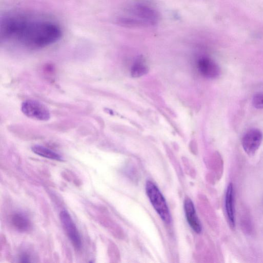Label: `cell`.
Wrapping results in <instances>:
<instances>
[{
	"label": "cell",
	"mask_w": 263,
	"mask_h": 263,
	"mask_svg": "<svg viewBox=\"0 0 263 263\" xmlns=\"http://www.w3.org/2000/svg\"><path fill=\"white\" fill-rule=\"evenodd\" d=\"M0 33L2 40L30 49L49 46L62 36V30L54 22L19 13L2 18Z\"/></svg>",
	"instance_id": "1"
},
{
	"label": "cell",
	"mask_w": 263,
	"mask_h": 263,
	"mask_svg": "<svg viewBox=\"0 0 263 263\" xmlns=\"http://www.w3.org/2000/svg\"><path fill=\"white\" fill-rule=\"evenodd\" d=\"M158 12L148 5L137 3L127 7L119 17L120 24L127 26H150L157 24Z\"/></svg>",
	"instance_id": "2"
},
{
	"label": "cell",
	"mask_w": 263,
	"mask_h": 263,
	"mask_svg": "<svg viewBox=\"0 0 263 263\" xmlns=\"http://www.w3.org/2000/svg\"><path fill=\"white\" fill-rule=\"evenodd\" d=\"M145 191L152 205L161 219L165 223H170L171 221V213L166 201L158 187L152 181H147Z\"/></svg>",
	"instance_id": "3"
},
{
	"label": "cell",
	"mask_w": 263,
	"mask_h": 263,
	"mask_svg": "<svg viewBox=\"0 0 263 263\" xmlns=\"http://www.w3.org/2000/svg\"><path fill=\"white\" fill-rule=\"evenodd\" d=\"M21 110L27 117L36 120L46 121L50 118V113L47 107L42 102L28 99L21 104Z\"/></svg>",
	"instance_id": "4"
},
{
	"label": "cell",
	"mask_w": 263,
	"mask_h": 263,
	"mask_svg": "<svg viewBox=\"0 0 263 263\" xmlns=\"http://www.w3.org/2000/svg\"><path fill=\"white\" fill-rule=\"evenodd\" d=\"M60 219L71 243L75 248L80 250L82 247L81 237L70 215L67 211H62L60 213Z\"/></svg>",
	"instance_id": "5"
},
{
	"label": "cell",
	"mask_w": 263,
	"mask_h": 263,
	"mask_svg": "<svg viewBox=\"0 0 263 263\" xmlns=\"http://www.w3.org/2000/svg\"><path fill=\"white\" fill-rule=\"evenodd\" d=\"M262 139V134L259 129H248L243 135L241 140L245 152L250 156L254 155L259 148Z\"/></svg>",
	"instance_id": "6"
},
{
	"label": "cell",
	"mask_w": 263,
	"mask_h": 263,
	"mask_svg": "<svg viewBox=\"0 0 263 263\" xmlns=\"http://www.w3.org/2000/svg\"><path fill=\"white\" fill-rule=\"evenodd\" d=\"M184 209L189 224L194 231L200 233L202 230L201 224L197 216L194 205L189 197H186L184 199Z\"/></svg>",
	"instance_id": "7"
},
{
	"label": "cell",
	"mask_w": 263,
	"mask_h": 263,
	"mask_svg": "<svg viewBox=\"0 0 263 263\" xmlns=\"http://www.w3.org/2000/svg\"><path fill=\"white\" fill-rule=\"evenodd\" d=\"M198 67L201 74L208 78H217L220 73V68L217 63L209 58H201L198 62Z\"/></svg>",
	"instance_id": "8"
},
{
	"label": "cell",
	"mask_w": 263,
	"mask_h": 263,
	"mask_svg": "<svg viewBox=\"0 0 263 263\" xmlns=\"http://www.w3.org/2000/svg\"><path fill=\"white\" fill-rule=\"evenodd\" d=\"M225 208L229 225L232 229L235 227L234 210V193L233 184L230 183L228 186L226 198Z\"/></svg>",
	"instance_id": "9"
},
{
	"label": "cell",
	"mask_w": 263,
	"mask_h": 263,
	"mask_svg": "<svg viewBox=\"0 0 263 263\" xmlns=\"http://www.w3.org/2000/svg\"><path fill=\"white\" fill-rule=\"evenodd\" d=\"M12 226L22 232L28 231L31 227V223L28 216L21 212H15L10 217Z\"/></svg>",
	"instance_id": "10"
},
{
	"label": "cell",
	"mask_w": 263,
	"mask_h": 263,
	"mask_svg": "<svg viewBox=\"0 0 263 263\" xmlns=\"http://www.w3.org/2000/svg\"><path fill=\"white\" fill-rule=\"evenodd\" d=\"M32 151L41 157L59 161H63V157L55 152L40 145H35L31 147Z\"/></svg>",
	"instance_id": "11"
},
{
	"label": "cell",
	"mask_w": 263,
	"mask_h": 263,
	"mask_svg": "<svg viewBox=\"0 0 263 263\" xmlns=\"http://www.w3.org/2000/svg\"><path fill=\"white\" fill-rule=\"evenodd\" d=\"M147 71V66L142 61L138 60L132 67L131 75L133 77H139L146 74Z\"/></svg>",
	"instance_id": "12"
},
{
	"label": "cell",
	"mask_w": 263,
	"mask_h": 263,
	"mask_svg": "<svg viewBox=\"0 0 263 263\" xmlns=\"http://www.w3.org/2000/svg\"><path fill=\"white\" fill-rule=\"evenodd\" d=\"M252 104L257 109L263 108V93L255 94L252 99Z\"/></svg>",
	"instance_id": "13"
},
{
	"label": "cell",
	"mask_w": 263,
	"mask_h": 263,
	"mask_svg": "<svg viewBox=\"0 0 263 263\" xmlns=\"http://www.w3.org/2000/svg\"><path fill=\"white\" fill-rule=\"evenodd\" d=\"M19 262H31V255L26 252H22L18 257Z\"/></svg>",
	"instance_id": "14"
}]
</instances>
